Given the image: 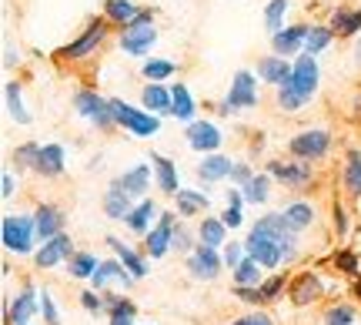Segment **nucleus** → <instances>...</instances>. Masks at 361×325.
<instances>
[{
	"label": "nucleus",
	"mask_w": 361,
	"mask_h": 325,
	"mask_svg": "<svg viewBox=\"0 0 361 325\" xmlns=\"http://www.w3.org/2000/svg\"><path fill=\"white\" fill-rule=\"evenodd\" d=\"M318 91V61L305 54L295 61V71H291V81L278 88V105L284 111H298L301 105H308L311 98Z\"/></svg>",
	"instance_id": "1"
},
{
	"label": "nucleus",
	"mask_w": 361,
	"mask_h": 325,
	"mask_svg": "<svg viewBox=\"0 0 361 325\" xmlns=\"http://www.w3.org/2000/svg\"><path fill=\"white\" fill-rule=\"evenodd\" d=\"M34 235H37V218H30V215H7L0 225L4 248L17 252V255H27L34 248Z\"/></svg>",
	"instance_id": "2"
},
{
	"label": "nucleus",
	"mask_w": 361,
	"mask_h": 325,
	"mask_svg": "<svg viewBox=\"0 0 361 325\" xmlns=\"http://www.w3.org/2000/svg\"><path fill=\"white\" fill-rule=\"evenodd\" d=\"M154 44H157L154 17H151V11H141V17H137L134 24L124 27V34H121V47H124V54H130V57H144Z\"/></svg>",
	"instance_id": "3"
},
{
	"label": "nucleus",
	"mask_w": 361,
	"mask_h": 325,
	"mask_svg": "<svg viewBox=\"0 0 361 325\" xmlns=\"http://www.w3.org/2000/svg\"><path fill=\"white\" fill-rule=\"evenodd\" d=\"M111 114H114V121L121 128H128L130 134H137V138H151V134H157V128H161V121H157L151 111H137V107L124 105V101H117V98H111Z\"/></svg>",
	"instance_id": "4"
},
{
	"label": "nucleus",
	"mask_w": 361,
	"mask_h": 325,
	"mask_svg": "<svg viewBox=\"0 0 361 325\" xmlns=\"http://www.w3.org/2000/svg\"><path fill=\"white\" fill-rule=\"evenodd\" d=\"M255 105H258V84H255V74H251V71H238L228 98L221 101V114H231V111L255 107Z\"/></svg>",
	"instance_id": "5"
},
{
	"label": "nucleus",
	"mask_w": 361,
	"mask_h": 325,
	"mask_svg": "<svg viewBox=\"0 0 361 325\" xmlns=\"http://www.w3.org/2000/svg\"><path fill=\"white\" fill-rule=\"evenodd\" d=\"M245 248H247V255L258 261L261 268H278L281 261H288V255H284V248L271 238V235H264V232H258V228H251V235H247V242H245Z\"/></svg>",
	"instance_id": "6"
},
{
	"label": "nucleus",
	"mask_w": 361,
	"mask_h": 325,
	"mask_svg": "<svg viewBox=\"0 0 361 325\" xmlns=\"http://www.w3.org/2000/svg\"><path fill=\"white\" fill-rule=\"evenodd\" d=\"M291 155L301 158V161H318V158L328 155V148H331V134L322 128H314V131H301V134H295L291 138Z\"/></svg>",
	"instance_id": "7"
},
{
	"label": "nucleus",
	"mask_w": 361,
	"mask_h": 325,
	"mask_svg": "<svg viewBox=\"0 0 361 325\" xmlns=\"http://www.w3.org/2000/svg\"><path fill=\"white\" fill-rule=\"evenodd\" d=\"M74 107H78L80 117H87V121H94L97 128H111V124H117L114 114H111V101H104V98H97V91H78L74 94Z\"/></svg>",
	"instance_id": "8"
},
{
	"label": "nucleus",
	"mask_w": 361,
	"mask_h": 325,
	"mask_svg": "<svg viewBox=\"0 0 361 325\" xmlns=\"http://www.w3.org/2000/svg\"><path fill=\"white\" fill-rule=\"evenodd\" d=\"M258 232H264V235H271L278 245L284 248V255L288 259H295V252H298V232L288 225V218L284 215H264V218L255 225Z\"/></svg>",
	"instance_id": "9"
},
{
	"label": "nucleus",
	"mask_w": 361,
	"mask_h": 325,
	"mask_svg": "<svg viewBox=\"0 0 361 325\" xmlns=\"http://www.w3.org/2000/svg\"><path fill=\"white\" fill-rule=\"evenodd\" d=\"M74 242H71V235H54V238H47L44 242V248H37V255H34V261H37V268H54V265H61V261H71V255H74Z\"/></svg>",
	"instance_id": "10"
},
{
	"label": "nucleus",
	"mask_w": 361,
	"mask_h": 325,
	"mask_svg": "<svg viewBox=\"0 0 361 325\" xmlns=\"http://www.w3.org/2000/svg\"><path fill=\"white\" fill-rule=\"evenodd\" d=\"M174 215L171 211H164L161 218H157V225L147 232V255L151 259H161V255H168V248H174Z\"/></svg>",
	"instance_id": "11"
},
{
	"label": "nucleus",
	"mask_w": 361,
	"mask_h": 325,
	"mask_svg": "<svg viewBox=\"0 0 361 325\" xmlns=\"http://www.w3.org/2000/svg\"><path fill=\"white\" fill-rule=\"evenodd\" d=\"M111 188H117V191H124L130 198H144L147 188H151V168L147 165H134L130 171L117 175L114 182H111Z\"/></svg>",
	"instance_id": "12"
},
{
	"label": "nucleus",
	"mask_w": 361,
	"mask_h": 325,
	"mask_svg": "<svg viewBox=\"0 0 361 325\" xmlns=\"http://www.w3.org/2000/svg\"><path fill=\"white\" fill-rule=\"evenodd\" d=\"M104 34H107L104 20H90L87 30H84V34H80L71 47H64V51H61V57H67V61H80V57H87V54L104 40Z\"/></svg>",
	"instance_id": "13"
},
{
	"label": "nucleus",
	"mask_w": 361,
	"mask_h": 325,
	"mask_svg": "<svg viewBox=\"0 0 361 325\" xmlns=\"http://www.w3.org/2000/svg\"><path fill=\"white\" fill-rule=\"evenodd\" d=\"M188 144L194 151H204V155H214L221 148V131L211 124V121H191L188 124Z\"/></svg>",
	"instance_id": "14"
},
{
	"label": "nucleus",
	"mask_w": 361,
	"mask_h": 325,
	"mask_svg": "<svg viewBox=\"0 0 361 325\" xmlns=\"http://www.w3.org/2000/svg\"><path fill=\"white\" fill-rule=\"evenodd\" d=\"M308 30L311 27L298 24V27H281L278 34H271V47H274V54H278V57H291V54H298L301 47H305V40H308Z\"/></svg>",
	"instance_id": "15"
},
{
	"label": "nucleus",
	"mask_w": 361,
	"mask_h": 325,
	"mask_svg": "<svg viewBox=\"0 0 361 325\" xmlns=\"http://www.w3.org/2000/svg\"><path fill=\"white\" fill-rule=\"evenodd\" d=\"M221 261L218 259V248H207V245H197L188 255V268H191L194 278H214V275L221 272Z\"/></svg>",
	"instance_id": "16"
},
{
	"label": "nucleus",
	"mask_w": 361,
	"mask_h": 325,
	"mask_svg": "<svg viewBox=\"0 0 361 325\" xmlns=\"http://www.w3.org/2000/svg\"><path fill=\"white\" fill-rule=\"evenodd\" d=\"M40 295L34 292V285H24V292H17L11 302V312H7V322L11 325H27L34 319V312L40 309Z\"/></svg>",
	"instance_id": "17"
},
{
	"label": "nucleus",
	"mask_w": 361,
	"mask_h": 325,
	"mask_svg": "<svg viewBox=\"0 0 361 325\" xmlns=\"http://www.w3.org/2000/svg\"><path fill=\"white\" fill-rule=\"evenodd\" d=\"M268 175H271V178H278V182H284V184H295V188H301V184H308L311 178H314L311 161H305V165H284V161H271Z\"/></svg>",
	"instance_id": "18"
},
{
	"label": "nucleus",
	"mask_w": 361,
	"mask_h": 325,
	"mask_svg": "<svg viewBox=\"0 0 361 325\" xmlns=\"http://www.w3.org/2000/svg\"><path fill=\"white\" fill-rule=\"evenodd\" d=\"M34 218H37V235L44 242L54 238V235H61V228H64V211L57 208V205H37Z\"/></svg>",
	"instance_id": "19"
},
{
	"label": "nucleus",
	"mask_w": 361,
	"mask_h": 325,
	"mask_svg": "<svg viewBox=\"0 0 361 325\" xmlns=\"http://www.w3.org/2000/svg\"><path fill=\"white\" fill-rule=\"evenodd\" d=\"M291 71H295V64H288L284 57H264V61L258 64L261 81H268V84H274V88L288 84V81H291Z\"/></svg>",
	"instance_id": "20"
},
{
	"label": "nucleus",
	"mask_w": 361,
	"mask_h": 325,
	"mask_svg": "<svg viewBox=\"0 0 361 325\" xmlns=\"http://www.w3.org/2000/svg\"><path fill=\"white\" fill-rule=\"evenodd\" d=\"M34 171L44 175V178L64 175V148H61V144H44V148H40V161Z\"/></svg>",
	"instance_id": "21"
},
{
	"label": "nucleus",
	"mask_w": 361,
	"mask_h": 325,
	"mask_svg": "<svg viewBox=\"0 0 361 325\" xmlns=\"http://www.w3.org/2000/svg\"><path fill=\"white\" fill-rule=\"evenodd\" d=\"M322 295V278L314 272H305L295 278V285H291V302L295 305H308V302H314Z\"/></svg>",
	"instance_id": "22"
},
{
	"label": "nucleus",
	"mask_w": 361,
	"mask_h": 325,
	"mask_svg": "<svg viewBox=\"0 0 361 325\" xmlns=\"http://www.w3.org/2000/svg\"><path fill=\"white\" fill-rule=\"evenodd\" d=\"M151 165H154V178H157V188L164 191V195H178V168H174V161L161 155H151Z\"/></svg>",
	"instance_id": "23"
},
{
	"label": "nucleus",
	"mask_w": 361,
	"mask_h": 325,
	"mask_svg": "<svg viewBox=\"0 0 361 325\" xmlns=\"http://www.w3.org/2000/svg\"><path fill=\"white\" fill-rule=\"evenodd\" d=\"M107 245L114 248V252H117V261H121V265H124V268H128L134 278H144V275H147V261H144L141 255L134 252V248H128L124 242H117V238H107Z\"/></svg>",
	"instance_id": "24"
},
{
	"label": "nucleus",
	"mask_w": 361,
	"mask_h": 325,
	"mask_svg": "<svg viewBox=\"0 0 361 325\" xmlns=\"http://www.w3.org/2000/svg\"><path fill=\"white\" fill-rule=\"evenodd\" d=\"M107 282H121V285L128 288L134 282V275H128V268L121 261H101V268L94 272V288H104Z\"/></svg>",
	"instance_id": "25"
},
{
	"label": "nucleus",
	"mask_w": 361,
	"mask_h": 325,
	"mask_svg": "<svg viewBox=\"0 0 361 325\" xmlns=\"http://www.w3.org/2000/svg\"><path fill=\"white\" fill-rule=\"evenodd\" d=\"M141 105L144 111H154V114H171V91H164L161 84H147L141 91Z\"/></svg>",
	"instance_id": "26"
},
{
	"label": "nucleus",
	"mask_w": 361,
	"mask_h": 325,
	"mask_svg": "<svg viewBox=\"0 0 361 325\" xmlns=\"http://www.w3.org/2000/svg\"><path fill=\"white\" fill-rule=\"evenodd\" d=\"M130 195H124V191H117V188H107V195H104V215L111 221H128L130 215Z\"/></svg>",
	"instance_id": "27"
},
{
	"label": "nucleus",
	"mask_w": 361,
	"mask_h": 325,
	"mask_svg": "<svg viewBox=\"0 0 361 325\" xmlns=\"http://www.w3.org/2000/svg\"><path fill=\"white\" fill-rule=\"evenodd\" d=\"M231 158H221V155H204V161L197 165V175L204 178V182H221V178H228L231 175Z\"/></svg>",
	"instance_id": "28"
},
{
	"label": "nucleus",
	"mask_w": 361,
	"mask_h": 325,
	"mask_svg": "<svg viewBox=\"0 0 361 325\" xmlns=\"http://www.w3.org/2000/svg\"><path fill=\"white\" fill-rule=\"evenodd\" d=\"M197 238H201V245H207V248H221L224 238H228V225L221 218H204L197 225Z\"/></svg>",
	"instance_id": "29"
},
{
	"label": "nucleus",
	"mask_w": 361,
	"mask_h": 325,
	"mask_svg": "<svg viewBox=\"0 0 361 325\" xmlns=\"http://www.w3.org/2000/svg\"><path fill=\"white\" fill-rule=\"evenodd\" d=\"M171 101H174V105H171V114L178 117V121H194V111H197V107H194V98L184 84H174V88H171Z\"/></svg>",
	"instance_id": "30"
},
{
	"label": "nucleus",
	"mask_w": 361,
	"mask_h": 325,
	"mask_svg": "<svg viewBox=\"0 0 361 325\" xmlns=\"http://www.w3.org/2000/svg\"><path fill=\"white\" fill-rule=\"evenodd\" d=\"M154 215H157L154 201H151V198H141V205L128 215V228H130V232H137V235L151 232V218H154Z\"/></svg>",
	"instance_id": "31"
},
{
	"label": "nucleus",
	"mask_w": 361,
	"mask_h": 325,
	"mask_svg": "<svg viewBox=\"0 0 361 325\" xmlns=\"http://www.w3.org/2000/svg\"><path fill=\"white\" fill-rule=\"evenodd\" d=\"M174 198H178L180 218H191V215H197V211L207 208V195H204V191H191V188H180Z\"/></svg>",
	"instance_id": "32"
},
{
	"label": "nucleus",
	"mask_w": 361,
	"mask_h": 325,
	"mask_svg": "<svg viewBox=\"0 0 361 325\" xmlns=\"http://www.w3.org/2000/svg\"><path fill=\"white\" fill-rule=\"evenodd\" d=\"M331 30H335V34H341V37L358 34V30H361V11H345V7H338L335 17H331Z\"/></svg>",
	"instance_id": "33"
},
{
	"label": "nucleus",
	"mask_w": 361,
	"mask_h": 325,
	"mask_svg": "<svg viewBox=\"0 0 361 325\" xmlns=\"http://www.w3.org/2000/svg\"><path fill=\"white\" fill-rule=\"evenodd\" d=\"M107 17L117 20L121 27H128V24H134V20L141 17V11H137V4H134V0H107Z\"/></svg>",
	"instance_id": "34"
},
{
	"label": "nucleus",
	"mask_w": 361,
	"mask_h": 325,
	"mask_svg": "<svg viewBox=\"0 0 361 325\" xmlns=\"http://www.w3.org/2000/svg\"><path fill=\"white\" fill-rule=\"evenodd\" d=\"M67 268H71V275H74V278H94V272L101 268V261L94 259L90 252H74V255H71V261H67Z\"/></svg>",
	"instance_id": "35"
},
{
	"label": "nucleus",
	"mask_w": 361,
	"mask_h": 325,
	"mask_svg": "<svg viewBox=\"0 0 361 325\" xmlns=\"http://www.w3.org/2000/svg\"><path fill=\"white\" fill-rule=\"evenodd\" d=\"M268 188H271V175H255V178L241 188V195H245V201H251V205H264V201H268Z\"/></svg>",
	"instance_id": "36"
},
{
	"label": "nucleus",
	"mask_w": 361,
	"mask_h": 325,
	"mask_svg": "<svg viewBox=\"0 0 361 325\" xmlns=\"http://www.w3.org/2000/svg\"><path fill=\"white\" fill-rule=\"evenodd\" d=\"M281 215L288 218V225H291L295 232L308 228L311 221H314V208H311V205H305V201H295V205H288V208H284Z\"/></svg>",
	"instance_id": "37"
},
{
	"label": "nucleus",
	"mask_w": 361,
	"mask_h": 325,
	"mask_svg": "<svg viewBox=\"0 0 361 325\" xmlns=\"http://www.w3.org/2000/svg\"><path fill=\"white\" fill-rule=\"evenodd\" d=\"M7 111H11V117L17 121V124H27L30 121V114L24 111V101H20V84L17 81H7Z\"/></svg>",
	"instance_id": "38"
},
{
	"label": "nucleus",
	"mask_w": 361,
	"mask_h": 325,
	"mask_svg": "<svg viewBox=\"0 0 361 325\" xmlns=\"http://www.w3.org/2000/svg\"><path fill=\"white\" fill-rule=\"evenodd\" d=\"M331 37H335V30L331 27H311L308 30V40H305V54H322L328 44H331Z\"/></svg>",
	"instance_id": "39"
},
{
	"label": "nucleus",
	"mask_w": 361,
	"mask_h": 325,
	"mask_svg": "<svg viewBox=\"0 0 361 325\" xmlns=\"http://www.w3.org/2000/svg\"><path fill=\"white\" fill-rule=\"evenodd\" d=\"M234 282H238V285H251V288H258V285H261V272H258V261L251 259V255H247V259L241 261V265H238V268H234Z\"/></svg>",
	"instance_id": "40"
},
{
	"label": "nucleus",
	"mask_w": 361,
	"mask_h": 325,
	"mask_svg": "<svg viewBox=\"0 0 361 325\" xmlns=\"http://www.w3.org/2000/svg\"><path fill=\"white\" fill-rule=\"evenodd\" d=\"M40 148H44V144H34V141L20 144V148L13 151V165H17V168H37V161H40Z\"/></svg>",
	"instance_id": "41"
},
{
	"label": "nucleus",
	"mask_w": 361,
	"mask_h": 325,
	"mask_svg": "<svg viewBox=\"0 0 361 325\" xmlns=\"http://www.w3.org/2000/svg\"><path fill=\"white\" fill-rule=\"evenodd\" d=\"M111 309V325H134V305L124 299H107Z\"/></svg>",
	"instance_id": "42"
},
{
	"label": "nucleus",
	"mask_w": 361,
	"mask_h": 325,
	"mask_svg": "<svg viewBox=\"0 0 361 325\" xmlns=\"http://www.w3.org/2000/svg\"><path fill=\"white\" fill-rule=\"evenodd\" d=\"M141 71H144V78L151 81V84H157V81H168L171 74L178 71V64H174V61H147Z\"/></svg>",
	"instance_id": "43"
},
{
	"label": "nucleus",
	"mask_w": 361,
	"mask_h": 325,
	"mask_svg": "<svg viewBox=\"0 0 361 325\" xmlns=\"http://www.w3.org/2000/svg\"><path fill=\"white\" fill-rule=\"evenodd\" d=\"M345 188L355 198H361V155L358 151H351V161H348V168H345Z\"/></svg>",
	"instance_id": "44"
},
{
	"label": "nucleus",
	"mask_w": 361,
	"mask_h": 325,
	"mask_svg": "<svg viewBox=\"0 0 361 325\" xmlns=\"http://www.w3.org/2000/svg\"><path fill=\"white\" fill-rule=\"evenodd\" d=\"M284 13H288V0H271L268 4V11H264V24H268L271 34H278V30H281Z\"/></svg>",
	"instance_id": "45"
},
{
	"label": "nucleus",
	"mask_w": 361,
	"mask_h": 325,
	"mask_svg": "<svg viewBox=\"0 0 361 325\" xmlns=\"http://www.w3.org/2000/svg\"><path fill=\"white\" fill-rule=\"evenodd\" d=\"M355 322V309L351 305H335L324 312V325H351Z\"/></svg>",
	"instance_id": "46"
},
{
	"label": "nucleus",
	"mask_w": 361,
	"mask_h": 325,
	"mask_svg": "<svg viewBox=\"0 0 361 325\" xmlns=\"http://www.w3.org/2000/svg\"><path fill=\"white\" fill-rule=\"evenodd\" d=\"M281 288H284V275H274V278H268V282H261V299L274 302L278 295H281Z\"/></svg>",
	"instance_id": "47"
},
{
	"label": "nucleus",
	"mask_w": 361,
	"mask_h": 325,
	"mask_svg": "<svg viewBox=\"0 0 361 325\" xmlns=\"http://www.w3.org/2000/svg\"><path fill=\"white\" fill-rule=\"evenodd\" d=\"M40 312H44L47 325H61V315H57V305H54L51 292H40Z\"/></svg>",
	"instance_id": "48"
},
{
	"label": "nucleus",
	"mask_w": 361,
	"mask_h": 325,
	"mask_svg": "<svg viewBox=\"0 0 361 325\" xmlns=\"http://www.w3.org/2000/svg\"><path fill=\"white\" fill-rule=\"evenodd\" d=\"M245 252H247V248H245V245H238V242H231V245H224V265H231V272H234V268H238V265L245 261V259H241Z\"/></svg>",
	"instance_id": "49"
},
{
	"label": "nucleus",
	"mask_w": 361,
	"mask_h": 325,
	"mask_svg": "<svg viewBox=\"0 0 361 325\" xmlns=\"http://www.w3.org/2000/svg\"><path fill=\"white\" fill-rule=\"evenodd\" d=\"M174 248H178V252H194V238H191V232H188L184 225L174 228Z\"/></svg>",
	"instance_id": "50"
},
{
	"label": "nucleus",
	"mask_w": 361,
	"mask_h": 325,
	"mask_svg": "<svg viewBox=\"0 0 361 325\" xmlns=\"http://www.w3.org/2000/svg\"><path fill=\"white\" fill-rule=\"evenodd\" d=\"M228 178H231V182L238 184V188H245V184L251 182V178H255V171L247 168V165H231V175H228Z\"/></svg>",
	"instance_id": "51"
},
{
	"label": "nucleus",
	"mask_w": 361,
	"mask_h": 325,
	"mask_svg": "<svg viewBox=\"0 0 361 325\" xmlns=\"http://www.w3.org/2000/svg\"><path fill=\"white\" fill-rule=\"evenodd\" d=\"M234 295H238L241 302H247V305H258V302H264V299H261V285H258V288L238 285V288H234Z\"/></svg>",
	"instance_id": "52"
},
{
	"label": "nucleus",
	"mask_w": 361,
	"mask_h": 325,
	"mask_svg": "<svg viewBox=\"0 0 361 325\" xmlns=\"http://www.w3.org/2000/svg\"><path fill=\"white\" fill-rule=\"evenodd\" d=\"M80 305H84L87 312H104V309H107V302L97 299V292H84V295H80Z\"/></svg>",
	"instance_id": "53"
},
{
	"label": "nucleus",
	"mask_w": 361,
	"mask_h": 325,
	"mask_svg": "<svg viewBox=\"0 0 361 325\" xmlns=\"http://www.w3.org/2000/svg\"><path fill=\"white\" fill-rule=\"evenodd\" d=\"M335 265H338V268H345L348 275H358V259H355L351 252H341V255L335 259Z\"/></svg>",
	"instance_id": "54"
},
{
	"label": "nucleus",
	"mask_w": 361,
	"mask_h": 325,
	"mask_svg": "<svg viewBox=\"0 0 361 325\" xmlns=\"http://www.w3.org/2000/svg\"><path fill=\"white\" fill-rule=\"evenodd\" d=\"M0 195H4V198H13V195H17V182H13L11 171H4V178H0Z\"/></svg>",
	"instance_id": "55"
},
{
	"label": "nucleus",
	"mask_w": 361,
	"mask_h": 325,
	"mask_svg": "<svg viewBox=\"0 0 361 325\" xmlns=\"http://www.w3.org/2000/svg\"><path fill=\"white\" fill-rule=\"evenodd\" d=\"M231 325H274L268 319V315H261V312H255V315H245V319H234Z\"/></svg>",
	"instance_id": "56"
},
{
	"label": "nucleus",
	"mask_w": 361,
	"mask_h": 325,
	"mask_svg": "<svg viewBox=\"0 0 361 325\" xmlns=\"http://www.w3.org/2000/svg\"><path fill=\"white\" fill-rule=\"evenodd\" d=\"M221 221H224V225H228V228H238V225H241V208H231V205H228V211H224V215H221Z\"/></svg>",
	"instance_id": "57"
},
{
	"label": "nucleus",
	"mask_w": 361,
	"mask_h": 325,
	"mask_svg": "<svg viewBox=\"0 0 361 325\" xmlns=\"http://www.w3.org/2000/svg\"><path fill=\"white\" fill-rule=\"evenodd\" d=\"M241 201H245V195H241V188H234V191H228V205H231V208H241Z\"/></svg>",
	"instance_id": "58"
},
{
	"label": "nucleus",
	"mask_w": 361,
	"mask_h": 325,
	"mask_svg": "<svg viewBox=\"0 0 361 325\" xmlns=\"http://www.w3.org/2000/svg\"><path fill=\"white\" fill-rule=\"evenodd\" d=\"M17 61H20V54H17V51H11V47H7V54H4V64H7V67H13V64H17Z\"/></svg>",
	"instance_id": "59"
},
{
	"label": "nucleus",
	"mask_w": 361,
	"mask_h": 325,
	"mask_svg": "<svg viewBox=\"0 0 361 325\" xmlns=\"http://www.w3.org/2000/svg\"><path fill=\"white\" fill-rule=\"evenodd\" d=\"M335 228L338 232H345V211L341 208H335Z\"/></svg>",
	"instance_id": "60"
},
{
	"label": "nucleus",
	"mask_w": 361,
	"mask_h": 325,
	"mask_svg": "<svg viewBox=\"0 0 361 325\" xmlns=\"http://www.w3.org/2000/svg\"><path fill=\"white\" fill-rule=\"evenodd\" d=\"M355 292H358V299H361V282H358V285H355Z\"/></svg>",
	"instance_id": "61"
},
{
	"label": "nucleus",
	"mask_w": 361,
	"mask_h": 325,
	"mask_svg": "<svg viewBox=\"0 0 361 325\" xmlns=\"http://www.w3.org/2000/svg\"><path fill=\"white\" fill-rule=\"evenodd\" d=\"M358 61H361V44H358Z\"/></svg>",
	"instance_id": "62"
}]
</instances>
